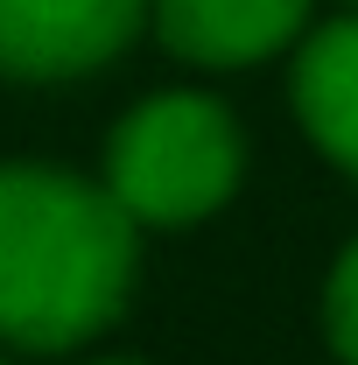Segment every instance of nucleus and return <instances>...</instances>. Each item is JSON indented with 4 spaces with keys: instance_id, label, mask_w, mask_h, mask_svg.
Instances as JSON below:
<instances>
[{
    "instance_id": "nucleus-1",
    "label": "nucleus",
    "mask_w": 358,
    "mask_h": 365,
    "mask_svg": "<svg viewBox=\"0 0 358 365\" xmlns=\"http://www.w3.org/2000/svg\"><path fill=\"white\" fill-rule=\"evenodd\" d=\"M134 281V211L85 176L0 169V337L71 351L120 317Z\"/></svg>"
},
{
    "instance_id": "nucleus-2",
    "label": "nucleus",
    "mask_w": 358,
    "mask_h": 365,
    "mask_svg": "<svg viewBox=\"0 0 358 365\" xmlns=\"http://www.w3.org/2000/svg\"><path fill=\"white\" fill-rule=\"evenodd\" d=\"M239 182V127L204 91H162L120 120L106 148V190L140 225L211 218Z\"/></svg>"
},
{
    "instance_id": "nucleus-3",
    "label": "nucleus",
    "mask_w": 358,
    "mask_h": 365,
    "mask_svg": "<svg viewBox=\"0 0 358 365\" xmlns=\"http://www.w3.org/2000/svg\"><path fill=\"white\" fill-rule=\"evenodd\" d=\"M148 14V0H0V71L78 78L106 63Z\"/></svg>"
},
{
    "instance_id": "nucleus-4",
    "label": "nucleus",
    "mask_w": 358,
    "mask_h": 365,
    "mask_svg": "<svg viewBox=\"0 0 358 365\" xmlns=\"http://www.w3.org/2000/svg\"><path fill=\"white\" fill-rule=\"evenodd\" d=\"M310 0H155L162 43L190 63H260L302 29Z\"/></svg>"
},
{
    "instance_id": "nucleus-5",
    "label": "nucleus",
    "mask_w": 358,
    "mask_h": 365,
    "mask_svg": "<svg viewBox=\"0 0 358 365\" xmlns=\"http://www.w3.org/2000/svg\"><path fill=\"white\" fill-rule=\"evenodd\" d=\"M295 113L310 140L358 176V21H330L295 63Z\"/></svg>"
},
{
    "instance_id": "nucleus-6",
    "label": "nucleus",
    "mask_w": 358,
    "mask_h": 365,
    "mask_svg": "<svg viewBox=\"0 0 358 365\" xmlns=\"http://www.w3.org/2000/svg\"><path fill=\"white\" fill-rule=\"evenodd\" d=\"M323 330H330V351L344 365H358V239L344 246V260L330 267L323 288Z\"/></svg>"
},
{
    "instance_id": "nucleus-7",
    "label": "nucleus",
    "mask_w": 358,
    "mask_h": 365,
    "mask_svg": "<svg viewBox=\"0 0 358 365\" xmlns=\"http://www.w3.org/2000/svg\"><path fill=\"white\" fill-rule=\"evenodd\" d=\"M106 365H134V359H106Z\"/></svg>"
}]
</instances>
